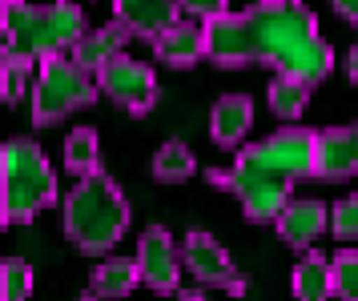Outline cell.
<instances>
[{"instance_id":"6","label":"cell","mask_w":358,"mask_h":301,"mask_svg":"<svg viewBox=\"0 0 358 301\" xmlns=\"http://www.w3.org/2000/svg\"><path fill=\"white\" fill-rule=\"evenodd\" d=\"M97 93H101L97 73H89L73 57H49V61H41V73H36L33 85V125L49 129L57 121H65L69 112L93 105Z\"/></svg>"},{"instance_id":"21","label":"cell","mask_w":358,"mask_h":301,"mask_svg":"<svg viewBox=\"0 0 358 301\" xmlns=\"http://www.w3.org/2000/svg\"><path fill=\"white\" fill-rule=\"evenodd\" d=\"M330 281H334V298L338 301H358V254L355 249H338L330 257Z\"/></svg>"},{"instance_id":"9","label":"cell","mask_w":358,"mask_h":301,"mask_svg":"<svg viewBox=\"0 0 358 301\" xmlns=\"http://www.w3.org/2000/svg\"><path fill=\"white\" fill-rule=\"evenodd\" d=\"M137 265H141V286H149L153 293H178L181 281V249L173 245V237L165 233L162 225H153L141 233L137 241Z\"/></svg>"},{"instance_id":"27","label":"cell","mask_w":358,"mask_h":301,"mask_svg":"<svg viewBox=\"0 0 358 301\" xmlns=\"http://www.w3.org/2000/svg\"><path fill=\"white\" fill-rule=\"evenodd\" d=\"M178 301H206V293L201 289H185V293H178Z\"/></svg>"},{"instance_id":"24","label":"cell","mask_w":358,"mask_h":301,"mask_svg":"<svg viewBox=\"0 0 358 301\" xmlns=\"http://www.w3.org/2000/svg\"><path fill=\"white\" fill-rule=\"evenodd\" d=\"M330 229H334L342 241L358 237V193L342 197L338 205H334V213H330Z\"/></svg>"},{"instance_id":"11","label":"cell","mask_w":358,"mask_h":301,"mask_svg":"<svg viewBox=\"0 0 358 301\" xmlns=\"http://www.w3.org/2000/svg\"><path fill=\"white\" fill-rule=\"evenodd\" d=\"M113 20L129 36L157 41L169 24L181 20V0H113Z\"/></svg>"},{"instance_id":"13","label":"cell","mask_w":358,"mask_h":301,"mask_svg":"<svg viewBox=\"0 0 358 301\" xmlns=\"http://www.w3.org/2000/svg\"><path fill=\"white\" fill-rule=\"evenodd\" d=\"M274 225H278V237L286 241L290 249H310V241L326 233L330 213H326L322 201H290L286 213Z\"/></svg>"},{"instance_id":"22","label":"cell","mask_w":358,"mask_h":301,"mask_svg":"<svg viewBox=\"0 0 358 301\" xmlns=\"http://www.w3.org/2000/svg\"><path fill=\"white\" fill-rule=\"evenodd\" d=\"M29 293H33V270H29V261L8 257L0 265V301H29Z\"/></svg>"},{"instance_id":"18","label":"cell","mask_w":358,"mask_h":301,"mask_svg":"<svg viewBox=\"0 0 358 301\" xmlns=\"http://www.w3.org/2000/svg\"><path fill=\"white\" fill-rule=\"evenodd\" d=\"M310 89H314V85H306V80L282 77V73H278V77L270 80V109H274L278 121H298L310 105Z\"/></svg>"},{"instance_id":"25","label":"cell","mask_w":358,"mask_h":301,"mask_svg":"<svg viewBox=\"0 0 358 301\" xmlns=\"http://www.w3.org/2000/svg\"><path fill=\"white\" fill-rule=\"evenodd\" d=\"M181 13L189 16V20L210 24L217 16H229V0H181Z\"/></svg>"},{"instance_id":"20","label":"cell","mask_w":358,"mask_h":301,"mask_svg":"<svg viewBox=\"0 0 358 301\" xmlns=\"http://www.w3.org/2000/svg\"><path fill=\"white\" fill-rule=\"evenodd\" d=\"M153 177L165 181V185H178L185 177H194V153L181 141H169L153 153Z\"/></svg>"},{"instance_id":"8","label":"cell","mask_w":358,"mask_h":301,"mask_svg":"<svg viewBox=\"0 0 358 301\" xmlns=\"http://www.w3.org/2000/svg\"><path fill=\"white\" fill-rule=\"evenodd\" d=\"M181 261H185V270L194 273L197 286L206 289H226L229 298H245V277L238 273L234 265V257L210 237V233H201V229H189L185 241H181Z\"/></svg>"},{"instance_id":"15","label":"cell","mask_w":358,"mask_h":301,"mask_svg":"<svg viewBox=\"0 0 358 301\" xmlns=\"http://www.w3.org/2000/svg\"><path fill=\"white\" fill-rule=\"evenodd\" d=\"M137 286H141V265L129 261V257H109V261H101L97 270L89 273V293L101 301L129 298Z\"/></svg>"},{"instance_id":"19","label":"cell","mask_w":358,"mask_h":301,"mask_svg":"<svg viewBox=\"0 0 358 301\" xmlns=\"http://www.w3.org/2000/svg\"><path fill=\"white\" fill-rule=\"evenodd\" d=\"M65 169L77 177H89L101 169V137L97 129H73L65 141Z\"/></svg>"},{"instance_id":"12","label":"cell","mask_w":358,"mask_h":301,"mask_svg":"<svg viewBox=\"0 0 358 301\" xmlns=\"http://www.w3.org/2000/svg\"><path fill=\"white\" fill-rule=\"evenodd\" d=\"M153 52H157L165 64H173V68H189V64H197L206 52H210L206 24H201V20H189V16H181L178 24H169V29L153 41Z\"/></svg>"},{"instance_id":"3","label":"cell","mask_w":358,"mask_h":301,"mask_svg":"<svg viewBox=\"0 0 358 301\" xmlns=\"http://www.w3.org/2000/svg\"><path fill=\"white\" fill-rule=\"evenodd\" d=\"M129 217L133 209L125 201V193L117 189V181L109 173H101V169L81 177L65 193V205H61V229L73 241V249L85 257L109 254L117 241L125 237Z\"/></svg>"},{"instance_id":"28","label":"cell","mask_w":358,"mask_h":301,"mask_svg":"<svg viewBox=\"0 0 358 301\" xmlns=\"http://www.w3.org/2000/svg\"><path fill=\"white\" fill-rule=\"evenodd\" d=\"M350 80H355V85H358V45L350 48Z\"/></svg>"},{"instance_id":"23","label":"cell","mask_w":358,"mask_h":301,"mask_svg":"<svg viewBox=\"0 0 358 301\" xmlns=\"http://www.w3.org/2000/svg\"><path fill=\"white\" fill-rule=\"evenodd\" d=\"M29 80H33V61L29 57H17V52H4V105H17L24 89H29Z\"/></svg>"},{"instance_id":"5","label":"cell","mask_w":358,"mask_h":301,"mask_svg":"<svg viewBox=\"0 0 358 301\" xmlns=\"http://www.w3.org/2000/svg\"><path fill=\"white\" fill-rule=\"evenodd\" d=\"M0 221L4 225H29L41 209L57 205V173H52L45 149L36 141H8L0 153Z\"/></svg>"},{"instance_id":"2","label":"cell","mask_w":358,"mask_h":301,"mask_svg":"<svg viewBox=\"0 0 358 301\" xmlns=\"http://www.w3.org/2000/svg\"><path fill=\"white\" fill-rule=\"evenodd\" d=\"M318 133L302 125H286L266 141L238 153L234 169H210V185L234 193L250 221H278L290 205V189L298 177H314Z\"/></svg>"},{"instance_id":"14","label":"cell","mask_w":358,"mask_h":301,"mask_svg":"<svg viewBox=\"0 0 358 301\" xmlns=\"http://www.w3.org/2000/svg\"><path fill=\"white\" fill-rule=\"evenodd\" d=\"M250 125H254V101H250L245 93L222 96V101L213 105V112H210V133H213V141L222 145V149H234V145L250 133Z\"/></svg>"},{"instance_id":"4","label":"cell","mask_w":358,"mask_h":301,"mask_svg":"<svg viewBox=\"0 0 358 301\" xmlns=\"http://www.w3.org/2000/svg\"><path fill=\"white\" fill-rule=\"evenodd\" d=\"M85 8L73 0L57 4H29V0H4V52H17L29 61L65 57L85 36Z\"/></svg>"},{"instance_id":"26","label":"cell","mask_w":358,"mask_h":301,"mask_svg":"<svg viewBox=\"0 0 358 301\" xmlns=\"http://www.w3.org/2000/svg\"><path fill=\"white\" fill-rule=\"evenodd\" d=\"M334 4V13L346 20V24H358V0H330Z\"/></svg>"},{"instance_id":"1","label":"cell","mask_w":358,"mask_h":301,"mask_svg":"<svg viewBox=\"0 0 358 301\" xmlns=\"http://www.w3.org/2000/svg\"><path fill=\"white\" fill-rule=\"evenodd\" d=\"M210 57L217 68L270 64L282 77L322 85L334 68V48L322 41L306 0H258L245 13L217 16L206 24Z\"/></svg>"},{"instance_id":"17","label":"cell","mask_w":358,"mask_h":301,"mask_svg":"<svg viewBox=\"0 0 358 301\" xmlns=\"http://www.w3.org/2000/svg\"><path fill=\"white\" fill-rule=\"evenodd\" d=\"M294 301H326L334 293V281H330V261L322 254H306L298 265H294Z\"/></svg>"},{"instance_id":"7","label":"cell","mask_w":358,"mask_h":301,"mask_svg":"<svg viewBox=\"0 0 358 301\" xmlns=\"http://www.w3.org/2000/svg\"><path fill=\"white\" fill-rule=\"evenodd\" d=\"M101 80V93L109 96L113 105H121L133 117H145L153 105H157V77L145 61H137L129 52H121L117 61H109L97 73Z\"/></svg>"},{"instance_id":"16","label":"cell","mask_w":358,"mask_h":301,"mask_svg":"<svg viewBox=\"0 0 358 301\" xmlns=\"http://www.w3.org/2000/svg\"><path fill=\"white\" fill-rule=\"evenodd\" d=\"M125 41H129V32L113 20V24H105V29L85 32L81 41H77V48H73V61L85 64L89 73H101L109 61H117V57L125 52Z\"/></svg>"},{"instance_id":"29","label":"cell","mask_w":358,"mask_h":301,"mask_svg":"<svg viewBox=\"0 0 358 301\" xmlns=\"http://www.w3.org/2000/svg\"><path fill=\"white\" fill-rule=\"evenodd\" d=\"M81 301H97V298H93V293H85V298H81Z\"/></svg>"},{"instance_id":"10","label":"cell","mask_w":358,"mask_h":301,"mask_svg":"<svg viewBox=\"0 0 358 301\" xmlns=\"http://www.w3.org/2000/svg\"><path fill=\"white\" fill-rule=\"evenodd\" d=\"M358 173V121L355 125H334L318 133V157H314V177L326 181H346Z\"/></svg>"}]
</instances>
